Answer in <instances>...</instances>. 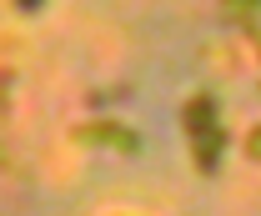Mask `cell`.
Returning <instances> with one entry per match:
<instances>
[{
  "label": "cell",
  "mask_w": 261,
  "mask_h": 216,
  "mask_svg": "<svg viewBox=\"0 0 261 216\" xmlns=\"http://www.w3.org/2000/svg\"><path fill=\"white\" fill-rule=\"evenodd\" d=\"M191 131H196V161H201V166H211L221 141H216V121L206 126V101H196V106H191Z\"/></svg>",
  "instance_id": "cell-1"
},
{
  "label": "cell",
  "mask_w": 261,
  "mask_h": 216,
  "mask_svg": "<svg viewBox=\"0 0 261 216\" xmlns=\"http://www.w3.org/2000/svg\"><path fill=\"white\" fill-rule=\"evenodd\" d=\"M251 156H261V141H251Z\"/></svg>",
  "instance_id": "cell-2"
}]
</instances>
